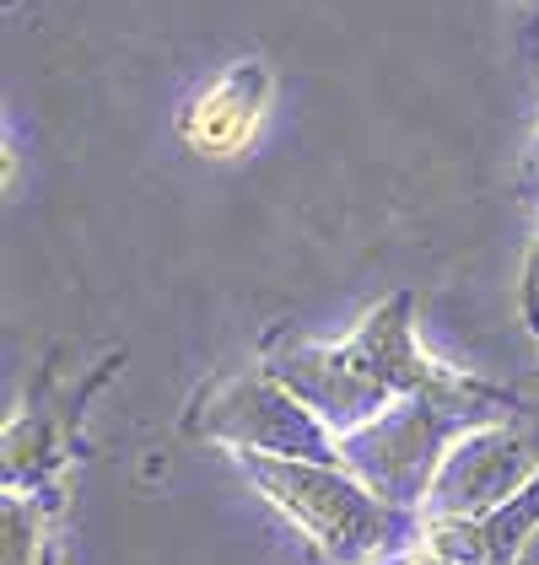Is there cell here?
I'll return each instance as SVG.
<instances>
[{"instance_id": "obj_1", "label": "cell", "mask_w": 539, "mask_h": 565, "mask_svg": "<svg viewBox=\"0 0 539 565\" xmlns=\"http://www.w3.org/2000/svg\"><path fill=\"white\" fill-rule=\"evenodd\" d=\"M260 366L297 393L335 436L361 431L367 420L394 409L404 393L432 388L448 372L415 334V297L410 291L383 297L346 340L281 334L260 350Z\"/></svg>"}, {"instance_id": "obj_2", "label": "cell", "mask_w": 539, "mask_h": 565, "mask_svg": "<svg viewBox=\"0 0 539 565\" xmlns=\"http://www.w3.org/2000/svg\"><path fill=\"white\" fill-rule=\"evenodd\" d=\"M518 409H529L518 393L464 377L448 366L432 388L404 393L394 409H383L361 431L340 436V463L367 490H378L383 501H394L404 512H421L453 441L475 426H486V420H507Z\"/></svg>"}, {"instance_id": "obj_3", "label": "cell", "mask_w": 539, "mask_h": 565, "mask_svg": "<svg viewBox=\"0 0 539 565\" xmlns=\"http://www.w3.org/2000/svg\"><path fill=\"white\" fill-rule=\"evenodd\" d=\"M232 463L329 565H394L426 539L421 512L383 501L346 463L270 452H232Z\"/></svg>"}, {"instance_id": "obj_4", "label": "cell", "mask_w": 539, "mask_h": 565, "mask_svg": "<svg viewBox=\"0 0 539 565\" xmlns=\"http://www.w3.org/2000/svg\"><path fill=\"white\" fill-rule=\"evenodd\" d=\"M189 436H205L226 452H270V458H314L340 463V436L318 420L314 409L275 383L265 366L237 372L200 398L189 415Z\"/></svg>"}, {"instance_id": "obj_5", "label": "cell", "mask_w": 539, "mask_h": 565, "mask_svg": "<svg viewBox=\"0 0 539 565\" xmlns=\"http://www.w3.org/2000/svg\"><path fill=\"white\" fill-rule=\"evenodd\" d=\"M539 479V415L518 409L507 420H486L448 447L421 522H469L507 507Z\"/></svg>"}, {"instance_id": "obj_6", "label": "cell", "mask_w": 539, "mask_h": 565, "mask_svg": "<svg viewBox=\"0 0 539 565\" xmlns=\"http://www.w3.org/2000/svg\"><path fill=\"white\" fill-rule=\"evenodd\" d=\"M270 97H275V71L265 60H237L226 65L222 76L200 97H189L179 114V135L194 157H211V162H226L237 157L270 114Z\"/></svg>"}, {"instance_id": "obj_7", "label": "cell", "mask_w": 539, "mask_h": 565, "mask_svg": "<svg viewBox=\"0 0 539 565\" xmlns=\"http://www.w3.org/2000/svg\"><path fill=\"white\" fill-rule=\"evenodd\" d=\"M39 544V512L22 490H6V565H22Z\"/></svg>"}, {"instance_id": "obj_8", "label": "cell", "mask_w": 539, "mask_h": 565, "mask_svg": "<svg viewBox=\"0 0 539 565\" xmlns=\"http://www.w3.org/2000/svg\"><path fill=\"white\" fill-rule=\"evenodd\" d=\"M518 307H524V323L539 345V216H535V237H529V259H524V286H518Z\"/></svg>"}, {"instance_id": "obj_9", "label": "cell", "mask_w": 539, "mask_h": 565, "mask_svg": "<svg viewBox=\"0 0 539 565\" xmlns=\"http://www.w3.org/2000/svg\"><path fill=\"white\" fill-rule=\"evenodd\" d=\"M394 565H453V561H448V555H443V550H432V544L421 539V544H415V550H410L404 561H394Z\"/></svg>"}, {"instance_id": "obj_10", "label": "cell", "mask_w": 539, "mask_h": 565, "mask_svg": "<svg viewBox=\"0 0 539 565\" xmlns=\"http://www.w3.org/2000/svg\"><path fill=\"white\" fill-rule=\"evenodd\" d=\"M512 565H539V527L524 539V550H518V561H512Z\"/></svg>"}, {"instance_id": "obj_11", "label": "cell", "mask_w": 539, "mask_h": 565, "mask_svg": "<svg viewBox=\"0 0 539 565\" xmlns=\"http://www.w3.org/2000/svg\"><path fill=\"white\" fill-rule=\"evenodd\" d=\"M524 6H529V11H539V0H524Z\"/></svg>"}, {"instance_id": "obj_12", "label": "cell", "mask_w": 539, "mask_h": 565, "mask_svg": "<svg viewBox=\"0 0 539 565\" xmlns=\"http://www.w3.org/2000/svg\"><path fill=\"white\" fill-rule=\"evenodd\" d=\"M535 173H539V146H535Z\"/></svg>"}]
</instances>
